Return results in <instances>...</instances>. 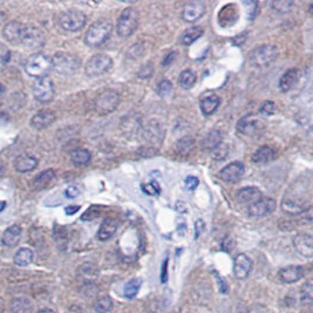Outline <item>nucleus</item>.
<instances>
[{
  "instance_id": "obj_1",
  "label": "nucleus",
  "mask_w": 313,
  "mask_h": 313,
  "mask_svg": "<svg viewBox=\"0 0 313 313\" xmlns=\"http://www.w3.org/2000/svg\"><path fill=\"white\" fill-rule=\"evenodd\" d=\"M311 183L307 187L298 186L295 187L284 195V200L282 202V209L285 214L296 216L306 212L311 209Z\"/></svg>"
},
{
  "instance_id": "obj_2",
  "label": "nucleus",
  "mask_w": 313,
  "mask_h": 313,
  "mask_svg": "<svg viewBox=\"0 0 313 313\" xmlns=\"http://www.w3.org/2000/svg\"><path fill=\"white\" fill-rule=\"evenodd\" d=\"M113 25L110 20H97L89 26L85 34V44L89 47H99L110 38Z\"/></svg>"
},
{
  "instance_id": "obj_3",
  "label": "nucleus",
  "mask_w": 313,
  "mask_h": 313,
  "mask_svg": "<svg viewBox=\"0 0 313 313\" xmlns=\"http://www.w3.org/2000/svg\"><path fill=\"white\" fill-rule=\"evenodd\" d=\"M53 68L52 59L43 53H35L27 59L25 63V72L32 78H46Z\"/></svg>"
},
{
  "instance_id": "obj_4",
  "label": "nucleus",
  "mask_w": 313,
  "mask_h": 313,
  "mask_svg": "<svg viewBox=\"0 0 313 313\" xmlns=\"http://www.w3.org/2000/svg\"><path fill=\"white\" fill-rule=\"evenodd\" d=\"M278 58V49L273 45H262L249 54V63L255 68L269 67Z\"/></svg>"
},
{
  "instance_id": "obj_5",
  "label": "nucleus",
  "mask_w": 313,
  "mask_h": 313,
  "mask_svg": "<svg viewBox=\"0 0 313 313\" xmlns=\"http://www.w3.org/2000/svg\"><path fill=\"white\" fill-rule=\"evenodd\" d=\"M140 16L136 8L125 7L119 16L116 25L117 34L121 38H128L138 30Z\"/></svg>"
},
{
  "instance_id": "obj_6",
  "label": "nucleus",
  "mask_w": 313,
  "mask_h": 313,
  "mask_svg": "<svg viewBox=\"0 0 313 313\" xmlns=\"http://www.w3.org/2000/svg\"><path fill=\"white\" fill-rule=\"evenodd\" d=\"M120 102H121V97L116 91L106 89L97 96L96 101H95V110L101 115H107L116 110Z\"/></svg>"
},
{
  "instance_id": "obj_7",
  "label": "nucleus",
  "mask_w": 313,
  "mask_h": 313,
  "mask_svg": "<svg viewBox=\"0 0 313 313\" xmlns=\"http://www.w3.org/2000/svg\"><path fill=\"white\" fill-rule=\"evenodd\" d=\"M52 66L58 73L63 75L73 74L80 66V60L75 55L66 52H58L52 59Z\"/></svg>"
},
{
  "instance_id": "obj_8",
  "label": "nucleus",
  "mask_w": 313,
  "mask_h": 313,
  "mask_svg": "<svg viewBox=\"0 0 313 313\" xmlns=\"http://www.w3.org/2000/svg\"><path fill=\"white\" fill-rule=\"evenodd\" d=\"M111 67H113V60H111L110 55L96 54L93 55L87 61L85 72L89 78H97L110 72Z\"/></svg>"
},
{
  "instance_id": "obj_9",
  "label": "nucleus",
  "mask_w": 313,
  "mask_h": 313,
  "mask_svg": "<svg viewBox=\"0 0 313 313\" xmlns=\"http://www.w3.org/2000/svg\"><path fill=\"white\" fill-rule=\"evenodd\" d=\"M86 15L79 10H68L59 16V25L67 32H77L86 25Z\"/></svg>"
},
{
  "instance_id": "obj_10",
  "label": "nucleus",
  "mask_w": 313,
  "mask_h": 313,
  "mask_svg": "<svg viewBox=\"0 0 313 313\" xmlns=\"http://www.w3.org/2000/svg\"><path fill=\"white\" fill-rule=\"evenodd\" d=\"M264 128L265 125L261 116L253 113L243 116L237 124V131L244 136H255L263 133Z\"/></svg>"
},
{
  "instance_id": "obj_11",
  "label": "nucleus",
  "mask_w": 313,
  "mask_h": 313,
  "mask_svg": "<svg viewBox=\"0 0 313 313\" xmlns=\"http://www.w3.org/2000/svg\"><path fill=\"white\" fill-rule=\"evenodd\" d=\"M33 96L41 103L51 102L54 97V86L49 78H41L33 83Z\"/></svg>"
},
{
  "instance_id": "obj_12",
  "label": "nucleus",
  "mask_w": 313,
  "mask_h": 313,
  "mask_svg": "<svg viewBox=\"0 0 313 313\" xmlns=\"http://www.w3.org/2000/svg\"><path fill=\"white\" fill-rule=\"evenodd\" d=\"M276 201L271 197H262L251 205H249L248 214L253 219H261L270 215L276 209Z\"/></svg>"
},
{
  "instance_id": "obj_13",
  "label": "nucleus",
  "mask_w": 313,
  "mask_h": 313,
  "mask_svg": "<svg viewBox=\"0 0 313 313\" xmlns=\"http://www.w3.org/2000/svg\"><path fill=\"white\" fill-rule=\"evenodd\" d=\"M245 168L242 162H231L219 172V178L225 183H236L244 175Z\"/></svg>"
},
{
  "instance_id": "obj_14",
  "label": "nucleus",
  "mask_w": 313,
  "mask_h": 313,
  "mask_svg": "<svg viewBox=\"0 0 313 313\" xmlns=\"http://www.w3.org/2000/svg\"><path fill=\"white\" fill-rule=\"evenodd\" d=\"M21 44H24L27 48L37 49L45 45V34L40 29L34 26H26Z\"/></svg>"
},
{
  "instance_id": "obj_15",
  "label": "nucleus",
  "mask_w": 313,
  "mask_h": 313,
  "mask_svg": "<svg viewBox=\"0 0 313 313\" xmlns=\"http://www.w3.org/2000/svg\"><path fill=\"white\" fill-rule=\"evenodd\" d=\"M293 247L300 256L311 258L313 256V238L310 234L301 233L293 238Z\"/></svg>"
},
{
  "instance_id": "obj_16",
  "label": "nucleus",
  "mask_w": 313,
  "mask_h": 313,
  "mask_svg": "<svg viewBox=\"0 0 313 313\" xmlns=\"http://www.w3.org/2000/svg\"><path fill=\"white\" fill-rule=\"evenodd\" d=\"M252 269L253 262L248 255H245V253H239L238 256H236V258H235L234 261V273L235 276H236V278H248Z\"/></svg>"
},
{
  "instance_id": "obj_17",
  "label": "nucleus",
  "mask_w": 313,
  "mask_h": 313,
  "mask_svg": "<svg viewBox=\"0 0 313 313\" xmlns=\"http://www.w3.org/2000/svg\"><path fill=\"white\" fill-rule=\"evenodd\" d=\"M205 13V5L202 1H189L182 8V19L186 22H195Z\"/></svg>"
},
{
  "instance_id": "obj_18",
  "label": "nucleus",
  "mask_w": 313,
  "mask_h": 313,
  "mask_svg": "<svg viewBox=\"0 0 313 313\" xmlns=\"http://www.w3.org/2000/svg\"><path fill=\"white\" fill-rule=\"evenodd\" d=\"M25 29L26 25H22L21 22L11 21L7 25H5L2 35L7 41L12 44H21L22 38H24Z\"/></svg>"
},
{
  "instance_id": "obj_19",
  "label": "nucleus",
  "mask_w": 313,
  "mask_h": 313,
  "mask_svg": "<svg viewBox=\"0 0 313 313\" xmlns=\"http://www.w3.org/2000/svg\"><path fill=\"white\" fill-rule=\"evenodd\" d=\"M279 278L285 284L297 283L304 277V269L299 265H289L279 271Z\"/></svg>"
},
{
  "instance_id": "obj_20",
  "label": "nucleus",
  "mask_w": 313,
  "mask_h": 313,
  "mask_svg": "<svg viewBox=\"0 0 313 313\" xmlns=\"http://www.w3.org/2000/svg\"><path fill=\"white\" fill-rule=\"evenodd\" d=\"M263 197L262 191L256 187H245L238 190L237 192V201L240 204H247V205H251L258 200H261Z\"/></svg>"
},
{
  "instance_id": "obj_21",
  "label": "nucleus",
  "mask_w": 313,
  "mask_h": 313,
  "mask_svg": "<svg viewBox=\"0 0 313 313\" xmlns=\"http://www.w3.org/2000/svg\"><path fill=\"white\" fill-rule=\"evenodd\" d=\"M55 121V114L52 110H40L31 119V125L35 129H45Z\"/></svg>"
},
{
  "instance_id": "obj_22",
  "label": "nucleus",
  "mask_w": 313,
  "mask_h": 313,
  "mask_svg": "<svg viewBox=\"0 0 313 313\" xmlns=\"http://www.w3.org/2000/svg\"><path fill=\"white\" fill-rule=\"evenodd\" d=\"M38 166V160L34 156L29 154H22L19 155L15 160V168L19 172H29L34 170Z\"/></svg>"
},
{
  "instance_id": "obj_23",
  "label": "nucleus",
  "mask_w": 313,
  "mask_h": 313,
  "mask_svg": "<svg viewBox=\"0 0 313 313\" xmlns=\"http://www.w3.org/2000/svg\"><path fill=\"white\" fill-rule=\"evenodd\" d=\"M21 237V228L18 224H15L7 228L4 231L1 237V243L7 248H15L18 245Z\"/></svg>"
},
{
  "instance_id": "obj_24",
  "label": "nucleus",
  "mask_w": 313,
  "mask_h": 313,
  "mask_svg": "<svg viewBox=\"0 0 313 313\" xmlns=\"http://www.w3.org/2000/svg\"><path fill=\"white\" fill-rule=\"evenodd\" d=\"M117 228H119V222L115 219H105L100 226L99 231H97V238L102 242L108 240L115 235Z\"/></svg>"
},
{
  "instance_id": "obj_25",
  "label": "nucleus",
  "mask_w": 313,
  "mask_h": 313,
  "mask_svg": "<svg viewBox=\"0 0 313 313\" xmlns=\"http://www.w3.org/2000/svg\"><path fill=\"white\" fill-rule=\"evenodd\" d=\"M298 80L299 73L297 69H289L287 72H285L283 77L279 80V89H281L283 93H287V92L291 91V89L295 87V85L298 82Z\"/></svg>"
},
{
  "instance_id": "obj_26",
  "label": "nucleus",
  "mask_w": 313,
  "mask_h": 313,
  "mask_svg": "<svg viewBox=\"0 0 313 313\" xmlns=\"http://www.w3.org/2000/svg\"><path fill=\"white\" fill-rule=\"evenodd\" d=\"M219 103L220 100L217 95L211 94L208 95V96H204L200 102L201 111H202L203 115L205 116L211 115V114L219 107Z\"/></svg>"
},
{
  "instance_id": "obj_27",
  "label": "nucleus",
  "mask_w": 313,
  "mask_h": 313,
  "mask_svg": "<svg viewBox=\"0 0 313 313\" xmlns=\"http://www.w3.org/2000/svg\"><path fill=\"white\" fill-rule=\"evenodd\" d=\"M275 150L269 146H262L252 154V161L257 164H266L275 158Z\"/></svg>"
},
{
  "instance_id": "obj_28",
  "label": "nucleus",
  "mask_w": 313,
  "mask_h": 313,
  "mask_svg": "<svg viewBox=\"0 0 313 313\" xmlns=\"http://www.w3.org/2000/svg\"><path fill=\"white\" fill-rule=\"evenodd\" d=\"M144 135L149 140V142H153V143L158 142V143H161L162 140L164 139V129L157 122H152V124L147 125L146 130H144Z\"/></svg>"
},
{
  "instance_id": "obj_29",
  "label": "nucleus",
  "mask_w": 313,
  "mask_h": 313,
  "mask_svg": "<svg viewBox=\"0 0 313 313\" xmlns=\"http://www.w3.org/2000/svg\"><path fill=\"white\" fill-rule=\"evenodd\" d=\"M55 172L53 169H47L45 172H41L40 174L37 175L33 181V188L37 190H43L52 182L54 178Z\"/></svg>"
},
{
  "instance_id": "obj_30",
  "label": "nucleus",
  "mask_w": 313,
  "mask_h": 313,
  "mask_svg": "<svg viewBox=\"0 0 313 313\" xmlns=\"http://www.w3.org/2000/svg\"><path fill=\"white\" fill-rule=\"evenodd\" d=\"M32 307V303L24 297L12 299L10 303V310L12 313H31Z\"/></svg>"
},
{
  "instance_id": "obj_31",
  "label": "nucleus",
  "mask_w": 313,
  "mask_h": 313,
  "mask_svg": "<svg viewBox=\"0 0 313 313\" xmlns=\"http://www.w3.org/2000/svg\"><path fill=\"white\" fill-rule=\"evenodd\" d=\"M33 258H34V253H33V251L31 249L21 248L16 252L13 261H15V264L18 265V266H27V265H30L33 262Z\"/></svg>"
},
{
  "instance_id": "obj_32",
  "label": "nucleus",
  "mask_w": 313,
  "mask_h": 313,
  "mask_svg": "<svg viewBox=\"0 0 313 313\" xmlns=\"http://www.w3.org/2000/svg\"><path fill=\"white\" fill-rule=\"evenodd\" d=\"M222 143V134L219 130H211L202 140V147L204 149L212 150Z\"/></svg>"
},
{
  "instance_id": "obj_33",
  "label": "nucleus",
  "mask_w": 313,
  "mask_h": 313,
  "mask_svg": "<svg viewBox=\"0 0 313 313\" xmlns=\"http://www.w3.org/2000/svg\"><path fill=\"white\" fill-rule=\"evenodd\" d=\"M91 158V153L85 148H78L71 153V160L75 166H85V164L89 163Z\"/></svg>"
},
{
  "instance_id": "obj_34",
  "label": "nucleus",
  "mask_w": 313,
  "mask_h": 313,
  "mask_svg": "<svg viewBox=\"0 0 313 313\" xmlns=\"http://www.w3.org/2000/svg\"><path fill=\"white\" fill-rule=\"evenodd\" d=\"M202 34H203L202 27H200V26L191 27V29H188V30L184 31L183 34L181 35V43H182L183 45H186V46H189V45L195 43L198 38L202 37Z\"/></svg>"
},
{
  "instance_id": "obj_35",
  "label": "nucleus",
  "mask_w": 313,
  "mask_h": 313,
  "mask_svg": "<svg viewBox=\"0 0 313 313\" xmlns=\"http://www.w3.org/2000/svg\"><path fill=\"white\" fill-rule=\"evenodd\" d=\"M197 75L191 69H184L182 73L180 74L178 78V83L183 89H190L194 87V85L196 83Z\"/></svg>"
},
{
  "instance_id": "obj_36",
  "label": "nucleus",
  "mask_w": 313,
  "mask_h": 313,
  "mask_svg": "<svg viewBox=\"0 0 313 313\" xmlns=\"http://www.w3.org/2000/svg\"><path fill=\"white\" fill-rule=\"evenodd\" d=\"M195 147V141L191 136H184V138L180 139L176 143V150H177L178 154L186 156L189 155L190 153L194 150Z\"/></svg>"
},
{
  "instance_id": "obj_37",
  "label": "nucleus",
  "mask_w": 313,
  "mask_h": 313,
  "mask_svg": "<svg viewBox=\"0 0 313 313\" xmlns=\"http://www.w3.org/2000/svg\"><path fill=\"white\" fill-rule=\"evenodd\" d=\"M141 286H142V279L141 278L130 279V281L125 285V289H124L125 297L128 298V299L136 297V295L139 293Z\"/></svg>"
},
{
  "instance_id": "obj_38",
  "label": "nucleus",
  "mask_w": 313,
  "mask_h": 313,
  "mask_svg": "<svg viewBox=\"0 0 313 313\" xmlns=\"http://www.w3.org/2000/svg\"><path fill=\"white\" fill-rule=\"evenodd\" d=\"M94 309L97 313H107L113 309V300L108 296L99 298L94 304Z\"/></svg>"
},
{
  "instance_id": "obj_39",
  "label": "nucleus",
  "mask_w": 313,
  "mask_h": 313,
  "mask_svg": "<svg viewBox=\"0 0 313 313\" xmlns=\"http://www.w3.org/2000/svg\"><path fill=\"white\" fill-rule=\"evenodd\" d=\"M300 298L303 304H311L312 299H313V287H312V282L309 281L307 283L301 287V293H300Z\"/></svg>"
},
{
  "instance_id": "obj_40",
  "label": "nucleus",
  "mask_w": 313,
  "mask_h": 313,
  "mask_svg": "<svg viewBox=\"0 0 313 313\" xmlns=\"http://www.w3.org/2000/svg\"><path fill=\"white\" fill-rule=\"evenodd\" d=\"M11 61V51L4 44H0V71L6 68Z\"/></svg>"
},
{
  "instance_id": "obj_41",
  "label": "nucleus",
  "mask_w": 313,
  "mask_h": 313,
  "mask_svg": "<svg viewBox=\"0 0 313 313\" xmlns=\"http://www.w3.org/2000/svg\"><path fill=\"white\" fill-rule=\"evenodd\" d=\"M142 190H143V192H146L147 195H149V196H157L161 192V187L156 181H152V182L143 184V186H142Z\"/></svg>"
},
{
  "instance_id": "obj_42",
  "label": "nucleus",
  "mask_w": 313,
  "mask_h": 313,
  "mask_svg": "<svg viewBox=\"0 0 313 313\" xmlns=\"http://www.w3.org/2000/svg\"><path fill=\"white\" fill-rule=\"evenodd\" d=\"M211 155L216 161H223L226 156L229 155V148H228V146H224V144L220 143L219 147H216L215 149H212Z\"/></svg>"
},
{
  "instance_id": "obj_43",
  "label": "nucleus",
  "mask_w": 313,
  "mask_h": 313,
  "mask_svg": "<svg viewBox=\"0 0 313 313\" xmlns=\"http://www.w3.org/2000/svg\"><path fill=\"white\" fill-rule=\"evenodd\" d=\"M238 12H237V8L236 6H235V5H231V8H230V13H226V11L224 10V8H223L222 10V12H220V15H219V24H222L223 21L224 20H228V18H230V19H233V21L235 22L237 20V18H238ZM230 19H229V20H230Z\"/></svg>"
},
{
  "instance_id": "obj_44",
  "label": "nucleus",
  "mask_w": 313,
  "mask_h": 313,
  "mask_svg": "<svg viewBox=\"0 0 313 313\" xmlns=\"http://www.w3.org/2000/svg\"><path fill=\"white\" fill-rule=\"evenodd\" d=\"M276 111V105L272 101H264L259 107V113L263 116H272Z\"/></svg>"
},
{
  "instance_id": "obj_45",
  "label": "nucleus",
  "mask_w": 313,
  "mask_h": 313,
  "mask_svg": "<svg viewBox=\"0 0 313 313\" xmlns=\"http://www.w3.org/2000/svg\"><path fill=\"white\" fill-rule=\"evenodd\" d=\"M172 85L170 81L168 80H162L157 86V94L160 96H168V95L172 94Z\"/></svg>"
},
{
  "instance_id": "obj_46",
  "label": "nucleus",
  "mask_w": 313,
  "mask_h": 313,
  "mask_svg": "<svg viewBox=\"0 0 313 313\" xmlns=\"http://www.w3.org/2000/svg\"><path fill=\"white\" fill-rule=\"evenodd\" d=\"M271 6L275 8V11H277V12L285 13V12H289V11L291 10V7L293 6V2L292 1H276V2H272V4H271Z\"/></svg>"
},
{
  "instance_id": "obj_47",
  "label": "nucleus",
  "mask_w": 313,
  "mask_h": 313,
  "mask_svg": "<svg viewBox=\"0 0 313 313\" xmlns=\"http://www.w3.org/2000/svg\"><path fill=\"white\" fill-rule=\"evenodd\" d=\"M243 5L247 7V15L249 18L253 19L258 12V2L256 1H243Z\"/></svg>"
},
{
  "instance_id": "obj_48",
  "label": "nucleus",
  "mask_w": 313,
  "mask_h": 313,
  "mask_svg": "<svg viewBox=\"0 0 313 313\" xmlns=\"http://www.w3.org/2000/svg\"><path fill=\"white\" fill-rule=\"evenodd\" d=\"M154 72V66L152 63H148L147 65H143L141 67V69L139 71V78H141V79H148V78L152 77Z\"/></svg>"
},
{
  "instance_id": "obj_49",
  "label": "nucleus",
  "mask_w": 313,
  "mask_h": 313,
  "mask_svg": "<svg viewBox=\"0 0 313 313\" xmlns=\"http://www.w3.org/2000/svg\"><path fill=\"white\" fill-rule=\"evenodd\" d=\"M198 184H200V181H198L197 177L195 176H188V177L184 180V187L188 191H194L195 189L197 188Z\"/></svg>"
},
{
  "instance_id": "obj_50",
  "label": "nucleus",
  "mask_w": 313,
  "mask_h": 313,
  "mask_svg": "<svg viewBox=\"0 0 313 313\" xmlns=\"http://www.w3.org/2000/svg\"><path fill=\"white\" fill-rule=\"evenodd\" d=\"M81 194L80 188L77 186H69L68 188L65 190V196L69 200H73V198H77Z\"/></svg>"
},
{
  "instance_id": "obj_51",
  "label": "nucleus",
  "mask_w": 313,
  "mask_h": 313,
  "mask_svg": "<svg viewBox=\"0 0 313 313\" xmlns=\"http://www.w3.org/2000/svg\"><path fill=\"white\" fill-rule=\"evenodd\" d=\"M176 55H177V53L176 52H170L169 54L166 55V57L163 58V60H162V67H168L170 65V63H172V61L175 60Z\"/></svg>"
},
{
  "instance_id": "obj_52",
  "label": "nucleus",
  "mask_w": 313,
  "mask_h": 313,
  "mask_svg": "<svg viewBox=\"0 0 313 313\" xmlns=\"http://www.w3.org/2000/svg\"><path fill=\"white\" fill-rule=\"evenodd\" d=\"M203 230H204V222L202 219H198L197 222L195 223V237L197 238V237L203 233Z\"/></svg>"
},
{
  "instance_id": "obj_53",
  "label": "nucleus",
  "mask_w": 313,
  "mask_h": 313,
  "mask_svg": "<svg viewBox=\"0 0 313 313\" xmlns=\"http://www.w3.org/2000/svg\"><path fill=\"white\" fill-rule=\"evenodd\" d=\"M79 210H80V205H68L65 208V212L67 215H69V216H71V215L77 214Z\"/></svg>"
},
{
  "instance_id": "obj_54",
  "label": "nucleus",
  "mask_w": 313,
  "mask_h": 313,
  "mask_svg": "<svg viewBox=\"0 0 313 313\" xmlns=\"http://www.w3.org/2000/svg\"><path fill=\"white\" fill-rule=\"evenodd\" d=\"M217 279H219V282L220 291H222L223 293H226V291H228V286L225 285V282L223 281V279L220 278V277H219V276H217Z\"/></svg>"
},
{
  "instance_id": "obj_55",
  "label": "nucleus",
  "mask_w": 313,
  "mask_h": 313,
  "mask_svg": "<svg viewBox=\"0 0 313 313\" xmlns=\"http://www.w3.org/2000/svg\"><path fill=\"white\" fill-rule=\"evenodd\" d=\"M167 264H168V258H166V261H164L163 266H162V277L164 276L163 282L167 281Z\"/></svg>"
},
{
  "instance_id": "obj_56",
  "label": "nucleus",
  "mask_w": 313,
  "mask_h": 313,
  "mask_svg": "<svg viewBox=\"0 0 313 313\" xmlns=\"http://www.w3.org/2000/svg\"><path fill=\"white\" fill-rule=\"evenodd\" d=\"M5 208H6V202L5 201H0V212L4 210Z\"/></svg>"
},
{
  "instance_id": "obj_57",
  "label": "nucleus",
  "mask_w": 313,
  "mask_h": 313,
  "mask_svg": "<svg viewBox=\"0 0 313 313\" xmlns=\"http://www.w3.org/2000/svg\"><path fill=\"white\" fill-rule=\"evenodd\" d=\"M38 313H55V312L52 311V310H41V311H39Z\"/></svg>"
},
{
  "instance_id": "obj_58",
  "label": "nucleus",
  "mask_w": 313,
  "mask_h": 313,
  "mask_svg": "<svg viewBox=\"0 0 313 313\" xmlns=\"http://www.w3.org/2000/svg\"><path fill=\"white\" fill-rule=\"evenodd\" d=\"M2 312H4V305H2V303L0 301V313H2Z\"/></svg>"
},
{
  "instance_id": "obj_59",
  "label": "nucleus",
  "mask_w": 313,
  "mask_h": 313,
  "mask_svg": "<svg viewBox=\"0 0 313 313\" xmlns=\"http://www.w3.org/2000/svg\"><path fill=\"white\" fill-rule=\"evenodd\" d=\"M2 91H4V88H2V85H1V83H0V94L2 93Z\"/></svg>"
}]
</instances>
